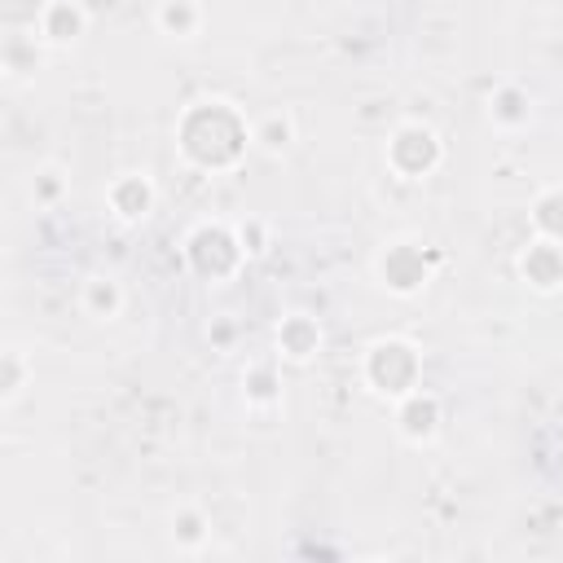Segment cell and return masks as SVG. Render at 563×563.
<instances>
[{"instance_id":"1","label":"cell","mask_w":563,"mask_h":563,"mask_svg":"<svg viewBox=\"0 0 563 563\" xmlns=\"http://www.w3.org/2000/svg\"><path fill=\"white\" fill-rule=\"evenodd\" d=\"M198 119L207 123V141H198V145H189L185 154L194 158V163H202V167H229L233 158H238V150H242V141H246V128L233 119V110L224 106V101H202L198 106Z\"/></svg>"},{"instance_id":"2","label":"cell","mask_w":563,"mask_h":563,"mask_svg":"<svg viewBox=\"0 0 563 563\" xmlns=\"http://www.w3.org/2000/svg\"><path fill=\"white\" fill-rule=\"evenodd\" d=\"M365 378L383 396H409L413 383H418V352L409 343H400V339L374 343L369 347V361H365Z\"/></svg>"},{"instance_id":"3","label":"cell","mask_w":563,"mask_h":563,"mask_svg":"<svg viewBox=\"0 0 563 563\" xmlns=\"http://www.w3.org/2000/svg\"><path fill=\"white\" fill-rule=\"evenodd\" d=\"M387 154H391V167H396V172H405V176H422V172H431V167L440 163V141H435L431 128L409 123V128H400V132L391 136Z\"/></svg>"},{"instance_id":"4","label":"cell","mask_w":563,"mask_h":563,"mask_svg":"<svg viewBox=\"0 0 563 563\" xmlns=\"http://www.w3.org/2000/svg\"><path fill=\"white\" fill-rule=\"evenodd\" d=\"M35 26H40V35L48 44H75L84 35V26H88V13L75 0H44Z\"/></svg>"},{"instance_id":"5","label":"cell","mask_w":563,"mask_h":563,"mask_svg":"<svg viewBox=\"0 0 563 563\" xmlns=\"http://www.w3.org/2000/svg\"><path fill=\"white\" fill-rule=\"evenodd\" d=\"M519 268H523V277H528L537 290H554V286L563 282V251L554 246V238L532 242V246L523 251Z\"/></svg>"},{"instance_id":"6","label":"cell","mask_w":563,"mask_h":563,"mask_svg":"<svg viewBox=\"0 0 563 563\" xmlns=\"http://www.w3.org/2000/svg\"><path fill=\"white\" fill-rule=\"evenodd\" d=\"M150 202H154V189L145 176H119L110 185V207L119 220H141L150 211Z\"/></svg>"},{"instance_id":"7","label":"cell","mask_w":563,"mask_h":563,"mask_svg":"<svg viewBox=\"0 0 563 563\" xmlns=\"http://www.w3.org/2000/svg\"><path fill=\"white\" fill-rule=\"evenodd\" d=\"M321 343V330L308 321V317H290L282 330H277V347L290 356V361H308Z\"/></svg>"},{"instance_id":"8","label":"cell","mask_w":563,"mask_h":563,"mask_svg":"<svg viewBox=\"0 0 563 563\" xmlns=\"http://www.w3.org/2000/svg\"><path fill=\"white\" fill-rule=\"evenodd\" d=\"M216 255H224V260H238L242 255V246L224 233V229H198L194 238H189V260L207 273V260H216Z\"/></svg>"},{"instance_id":"9","label":"cell","mask_w":563,"mask_h":563,"mask_svg":"<svg viewBox=\"0 0 563 563\" xmlns=\"http://www.w3.org/2000/svg\"><path fill=\"white\" fill-rule=\"evenodd\" d=\"M400 427H405V435H413V440L431 435V431H435V400L422 396V391H409L405 405H400Z\"/></svg>"},{"instance_id":"10","label":"cell","mask_w":563,"mask_h":563,"mask_svg":"<svg viewBox=\"0 0 563 563\" xmlns=\"http://www.w3.org/2000/svg\"><path fill=\"white\" fill-rule=\"evenodd\" d=\"M119 303H123V295H119V286H114L110 277H88V286H84V308H88L92 317H114Z\"/></svg>"},{"instance_id":"11","label":"cell","mask_w":563,"mask_h":563,"mask_svg":"<svg viewBox=\"0 0 563 563\" xmlns=\"http://www.w3.org/2000/svg\"><path fill=\"white\" fill-rule=\"evenodd\" d=\"M532 220H537V229H541L545 238H563V189L541 194L537 207H532Z\"/></svg>"},{"instance_id":"12","label":"cell","mask_w":563,"mask_h":563,"mask_svg":"<svg viewBox=\"0 0 563 563\" xmlns=\"http://www.w3.org/2000/svg\"><path fill=\"white\" fill-rule=\"evenodd\" d=\"M158 22H163L167 31H176V35H189V31L198 26V4H194V0H167L163 13H158Z\"/></svg>"},{"instance_id":"13","label":"cell","mask_w":563,"mask_h":563,"mask_svg":"<svg viewBox=\"0 0 563 563\" xmlns=\"http://www.w3.org/2000/svg\"><path fill=\"white\" fill-rule=\"evenodd\" d=\"M26 378H31L26 356H22V352H4V405H13V400L22 396Z\"/></svg>"},{"instance_id":"14","label":"cell","mask_w":563,"mask_h":563,"mask_svg":"<svg viewBox=\"0 0 563 563\" xmlns=\"http://www.w3.org/2000/svg\"><path fill=\"white\" fill-rule=\"evenodd\" d=\"M255 141H264L268 150H286V141H290V123L273 114V119H268V123H264V128L255 132Z\"/></svg>"}]
</instances>
